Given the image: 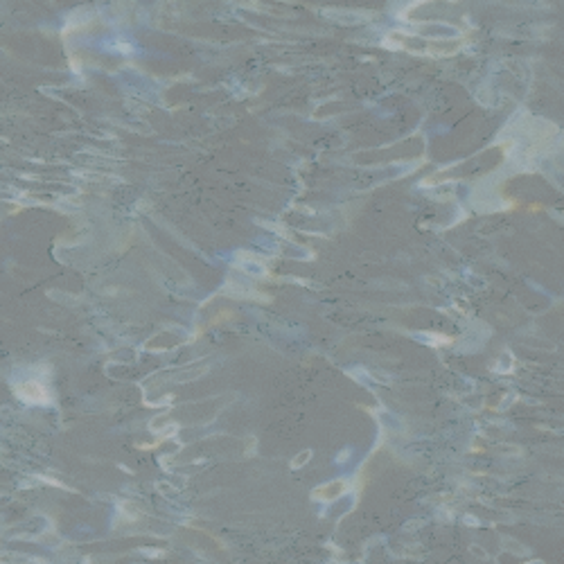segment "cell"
I'll list each match as a JSON object with an SVG mask.
<instances>
[{
	"label": "cell",
	"mask_w": 564,
	"mask_h": 564,
	"mask_svg": "<svg viewBox=\"0 0 564 564\" xmlns=\"http://www.w3.org/2000/svg\"><path fill=\"white\" fill-rule=\"evenodd\" d=\"M309 458H312V452H302L300 456L296 458L294 463H291V467H302V465H305L307 461H309Z\"/></svg>",
	"instance_id": "3"
},
{
	"label": "cell",
	"mask_w": 564,
	"mask_h": 564,
	"mask_svg": "<svg viewBox=\"0 0 564 564\" xmlns=\"http://www.w3.org/2000/svg\"><path fill=\"white\" fill-rule=\"evenodd\" d=\"M16 395L23 402L27 404H48L52 400L50 398V390L45 388L41 382H23V384H16Z\"/></svg>",
	"instance_id": "1"
},
{
	"label": "cell",
	"mask_w": 564,
	"mask_h": 564,
	"mask_svg": "<svg viewBox=\"0 0 564 564\" xmlns=\"http://www.w3.org/2000/svg\"><path fill=\"white\" fill-rule=\"evenodd\" d=\"M348 490V485L343 481H334L330 485H321V488L314 490V499L318 501H334L336 497H341L343 492Z\"/></svg>",
	"instance_id": "2"
}]
</instances>
